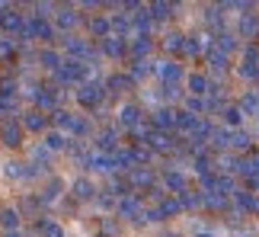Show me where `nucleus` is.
<instances>
[{
	"instance_id": "f3484780",
	"label": "nucleus",
	"mask_w": 259,
	"mask_h": 237,
	"mask_svg": "<svg viewBox=\"0 0 259 237\" xmlns=\"http://www.w3.org/2000/svg\"><path fill=\"white\" fill-rule=\"evenodd\" d=\"M10 237H16V234H10Z\"/></svg>"
},
{
	"instance_id": "9b49d317",
	"label": "nucleus",
	"mask_w": 259,
	"mask_h": 237,
	"mask_svg": "<svg viewBox=\"0 0 259 237\" xmlns=\"http://www.w3.org/2000/svg\"><path fill=\"white\" fill-rule=\"evenodd\" d=\"M106 52L118 55V52H122V42H118V38H115V42H112V38H109V42H106Z\"/></svg>"
},
{
	"instance_id": "2eb2a0df",
	"label": "nucleus",
	"mask_w": 259,
	"mask_h": 237,
	"mask_svg": "<svg viewBox=\"0 0 259 237\" xmlns=\"http://www.w3.org/2000/svg\"><path fill=\"white\" fill-rule=\"evenodd\" d=\"M179 45H183V38H179V35H170V38H166V48H179Z\"/></svg>"
},
{
	"instance_id": "ddd939ff",
	"label": "nucleus",
	"mask_w": 259,
	"mask_h": 237,
	"mask_svg": "<svg viewBox=\"0 0 259 237\" xmlns=\"http://www.w3.org/2000/svg\"><path fill=\"white\" fill-rule=\"evenodd\" d=\"M61 26H74V13H71V10H64V13H61Z\"/></svg>"
},
{
	"instance_id": "f03ea898",
	"label": "nucleus",
	"mask_w": 259,
	"mask_h": 237,
	"mask_svg": "<svg viewBox=\"0 0 259 237\" xmlns=\"http://www.w3.org/2000/svg\"><path fill=\"white\" fill-rule=\"evenodd\" d=\"M240 109H243V115H256V118H259V93H256V90L243 93V100H240Z\"/></svg>"
},
{
	"instance_id": "6e6552de",
	"label": "nucleus",
	"mask_w": 259,
	"mask_h": 237,
	"mask_svg": "<svg viewBox=\"0 0 259 237\" xmlns=\"http://www.w3.org/2000/svg\"><path fill=\"white\" fill-rule=\"evenodd\" d=\"M224 118H227V125H240L243 109H227V112H224Z\"/></svg>"
},
{
	"instance_id": "f257e3e1",
	"label": "nucleus",
	"mask_w": 259,
	"mask_h": 237,
	"mask_svg": "<svg viewBox=\"0 0 259 237\" xmlns=\"http://www.w3.org/2000/svg\"><path fill=\"white\" fill-rule=\"evenodd\" d=\"M240 32H243V38H256V35H259V16H256V13H243Z\"/></svg>"
},
{
	"instance_id": "20e7f679",
	"label": "nucleus",
	"mask_w": 259,
	"mask_h": 237,
	"mask_svg": "<svg viewBox=\"0 0 259 237\" xmlns=\"http://www.w3.org/2000/svg\"><path fill=\"white\" fill-rule=\"evenodd\" d=\"M160 74H163V81H170V87L179 81V77H183V71H179L176 64H160Z\"/></svg>"
},
{
	"instance_id": "7ed1b4c3",
	"label": "nucleus",
	"mask_w": 259,
	"mask_h": 237,
	"mask_svg": "<svg viewBox=\"0 0 259 237\" xmlns=\"http://www.w3.org/2000/svg\"><path fill=\"white\" fill-rule=\"evenodd\" d=\"M189 87H192V93H195V96L208 93V81H205L202 74H192V77H189Z\"/></svg>"
},
{
	"instance_id": "423d86ee",
	"label": "nucleus",
	"mask_w": 259,
	"mask_h": 237,
	"mask_svg": "<svg viewBox=\"0 0 259 237\" xmlns=\"http://www.w3.org/2000/svg\"><path fill=\"white\" fill-rule=\"evenodd\" d=\"M80 100H83V103H96V100H99V87H83Z\"/></svg>"
},
{
	"instance_id": "f8f14e48",
	"label": "nucleus",
	"mask_w": 259,
	"mask_h": 237,
	"mask_svg": "<svg viewBox=\"0 0 259 237\" xmlns=\"http://www.w3.org/2000/svg\"><path fill=\"white\" fill-rule=\"evenodd\" d=\"M4 138H7V144H16V138H19V132H16V128H7V132H4Z\"/></svg>"
},
{
	"instance_id": "1a4fd4ad",
	"label": "nucleus",
	"mask_w": 259,
	"mask_h": 237,
	"mask_svg": "<svg viewBox=\"0 0 259 237\" xmlns=\"http://www.w3.org/2000/svg\"><path fill=\"white\" fill-rule=\"evenodd\" d=\"M237 202H240L243 209H256V199H253V195H246V192H237Z\"/></svg>"
},
{
	"instance_id": "9d476101",
	"label": "nucleus",
	"mask_w": 259,
	"mask_h": 237,
	"mask_svg": "<svg viewBox=\"0 0 259 237\" xmlns=\"http://www.w3.org/2000/svg\"><path fill=\"white\" fill-rule=\"evenodd\" d=\"M42 125H45V118L38 115V112H32V115H29V128H42Z\"/></svg>"
},
{
	"instance_id": "4468645a",
	"label": "nucleus",
	"mask_w": 259,
	"mask_h": 237,
	"mask_svg": "<svg viewBox=\"0 0 259 237\" xmlns=\"http://www.w3.org/2000/svg\"><path fill=\"white\" fill-rule=\"evenodd\" d=\"M93 192V186H87V183H77V195H90Z\"/></svg>"
},
{
	"instance_id": "0eeeda50",
	"label": "nucleus",
	"mask_w": 259,
	"mask_h": 237,
	"mask_svg": "<svg viewBox=\"0 0 259 237\" xmlns=\"http://www.w3.org/2000/svg\"><path fill=\"white\" fill-rule=\"evenodd\" d=\"M231 144H234V147H250V135L234 132V135H231Z\"/></svg>"
},
{
	"instance_id": "dca6fc26",
	"label": "nucleus",
	"mask_w": 259,
	"mask_h": 237,
	"mask_svg": "<svg viewBox=\"0 0 259 237\" xmlns=\"http://www.w3.org/2000/svg\"><path fill=\"white\" fill-rule=\"evenodd\" d=\"M48 144H52V147H61L64 141H61V135H52V138H48Z\"/></svg>"
},
{
	"instance_id": "39448f33",
	"label": "nucleus",
	"mask_w": 259,
	"mask_h": 237,
	"mask_svg": "<svg viewBox=\"0 0 259 237\" xmlns=\"http://www.w3.org/2000/svg\"><path fill=\"white\" fill-rule=\"evenodd\" d=\"M211 67H214V71H224V67H227V52H221V48L211 52Z\"/></svg>"
}]
</instances>
